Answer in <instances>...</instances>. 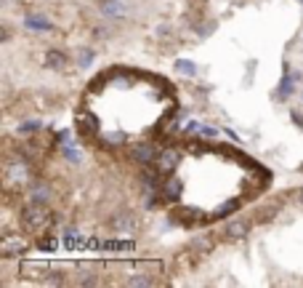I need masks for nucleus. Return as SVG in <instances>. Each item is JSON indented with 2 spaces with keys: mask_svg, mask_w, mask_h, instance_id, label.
<instances>
[{
  "mask_svg": "<svg viewBox=\"0 0 303 288\" xmlns=\"http://www.w3.org/2000/svg\"><path fill=\"white\" fill-rule=\"evenodd\" d=\"M149 179L91 152L72 128L21 126L3 131L0 230L3 259L59 248L117 246L146 230Z\"/></svg>",
  "mask_w": 303,
  "mask_h": 288,
  "instance_id": "f257e3e1",
  "label": "nucleus"
},
{
  "mask_svg": "<svg viewBox=\"0 0 303 288\" xmlns=\"http://www.w3.org/2000/svg\"><path fill=\"white\" fill-rule=\"evenodd\" d=\"M154 208L184 232H210L258 206L274 190V171L223 139L176 131L146 163Z\"/></svg>",
  "mask_w": 303,
  "mask_h": 288,
  "instance_id": "f03ea898",
  "label": "nucleus"
},
{
  "mask_svg": "<svg viewBox=\"0 0 303 288\" xmlns=\"http://www.w3.org/2000/svg\"><path fill=\"white\" fill-rule=\"evenodd\" d=\"M170 286H301L303 184L271 190L258 206L173 256Z\"/></svg>",
  "mask_w": 303,
  "mask_h": 288,
  "instance_id": "7ed1b4c3",
  "label": "nucleus"
},
{
  "mask_svg": "<svg viewBox=\"0 0 303 288\" xmlns=\"http://www.w3.org/2000/svg\"><path fill=\"white\" fill-rule=\"evenodd\" d=\"M181 102L170 75L112 59L83 80L69 107V128L99 158L146 174L152 155L176 134Z\"/></svg>",
  "mask_w": 303,
  "mask_h": 288,
  "instance_id": "20e7f679",
  "label": "nucleus"
}]
</instances>
